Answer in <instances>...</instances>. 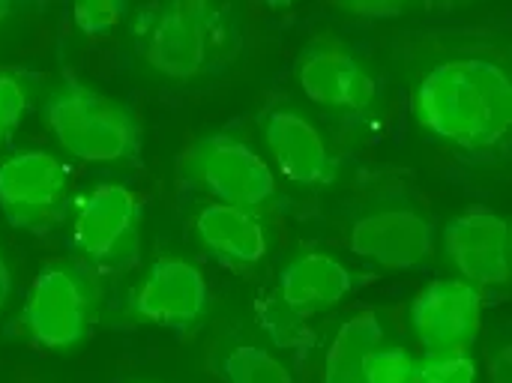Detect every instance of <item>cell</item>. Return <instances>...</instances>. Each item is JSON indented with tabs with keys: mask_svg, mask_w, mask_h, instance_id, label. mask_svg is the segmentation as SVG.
<instances>
[{
	"mask_svg": "<svg viewBox=\"0 0 512 383\" xmlns=\"http://www.w3.org/2000/svg\"><path fill=\"white\" fill-rule=\"evenodd\" d=\"M414 117L423 129L459 147H495L512 126L510 72L483 57L447 60L420 81Z\"/></svg>",
	"mask_w": 512,
	"mask_h": 383,
	"instance_id": "obj_1",
	"label": "cell"
},
{
	"mask_svg": "<svg viewBox=\"0 0 512 383\" xmlns=\"http://www.w3.org/2000/svg\"><path fill=\"white\" fill-rule=\"evenodd\" d=\"M45 120L60 147L84 162L129 159L141 147V132L132 114L114 99L75 81L54 90L45 105Z\"/></svg>",
	"mask_w": 512,
	"mask_h": 383,
	"instance_id": "obj_2",
	"label": "cell"
},
{
	"mask_svg": "<svg viewBox=\"0 0 512 383\" xmlns=\"http://www.w3.org/2000/svg\"><path fill=\"white\" fill-rule=\"evenodd\" d=\"M180 174L207 189L219 204L243 210L261 207L276 195L270 165L249 144L228 135H210L189 147L180 159Z\"/></svg>",
	"mask_w": 512,
	"mask_h": 383,
	"instance_id": "obj_3",
	"label": "cell"
},
{
	"mask_svg": "<svg viewBox=\"0 0 512 383\" xmlns=\"http://www.w3.org/2000/svg\"><path fill=\"white\" fill-rule=\"evenodd\" d=\"M69 204V168L45 150H24L0 165V210L12 228L48 231Z\"/></svg>",
	"mask_w": 512,
	"mask_h": 383,
	"instance_id": "obj_4",
	"label": "cell"
},
{
	"mask_svg": "<svg viewBox=\"0 0 512 383\" xmlns=\"http://www.w3.org/2000/svg\"><path fill=\"white\" fill-rule=\"evenodd\" d=\"M90 297L81 273L63 261L48 264L24 303V324L42 348H69L84 339Z\"/></svg>",
	"mask_w": 512,
	"mask_h": 383,
	"instance_id": "obj_5",
	"label": "cell"
},
{
	"mask_svg": "<svg viewBox=\"0 0 512 383\" xmlns=\"http://www.w3.org/2000/svg\"><path fill=\"white\" fill-rule=\"evenodd\" d=\"M411 324L429 354L468 351L483 324L480 291L456 279L432 282L417 294L411 306Z\"/></svg>",
	"mask_w": 512,
	"mask_h": 383,
	"instance_id": "obj_6",
	"label": "cell"
},
{
	"mask_svg": "<svg viewBox=\"0 0 512 383\" xmlns=\"http://www.w3.org/2000/svg\"><path fill=\"white\" fill-rule=\"evenodd\" d=\"M444 249L471 285H507L512 276L510 222L474 207L444 228Z\"/></svg>",
	"mask_w": 512,
	"mask_h": 383,
	"instance_id": "obj_7",
	"label": "cell"
},
{
	"mask_svg": "<svg viewBox=\"0 0 512 383\" xmlns=\"http://www.w3.org/2000/svg\"><path fill=\"white\" fill-rule=\"evenodd\" d=\"M210 21L213 9L204 0H177L156 9V18L147 24V63L168 78L198 75L207 60Z\"/></svg>",
	"mask_w": 512,
	"mask_h": 383,
	"instance_id": "obj_8",
	"label": "cell"
},
{
	"mask_svg": "<svg viewBox=\"0 0 512 383\" xmlns=\"http://www.w3.org/2000/svg\"><path fill=\"white\" fill-rule=\"evenodd\" d=\"M210 306L207 279L183 258H159L135 291V312L168 330H189Z\"/></svg>",
	"mask_w": 512,
	"mask_h": 383,
	"instance_id": "obj_9",
	"label": "cell"
},
{
	"mask_svg": "<svg viewBox=\"0 0 512 383\" xmlns=\"http://www.w3.org/2000/svg\"><path fill=\"white\" fill-rule=\"evenodd\" d=\"M435 231L411 210H384L351 228V252L390 270L420 267L432 255Z\"/></svg>",
	"mask_w": 512,
	"mask_h": 383,
	"instance_id": "obj_10",
	"label": "cell"
},
{
	"mask_svg": "<svg viewBox=\"0 0 512 383\" xmlns=\"http://www.w3.org/2000/svg\"><path fill=\"white\" fill-rule=\"evenodd\" d=\"M135 219L138 198L120 183H99L78 204L72 246L96 261L111 258L132 237Z\"/></svg>",
	"mask_w": 512,
	"mask_h": 383,
	"instance_id": "obj_11",
	"label": "cell"
},
{
	"mask_svg": "<svg viewBox=\"0 0 512 383\" xmlns=\"http://www.w3.org/2000/svg\"><path fill=\"white\" fill-rule=\"evenodd\" d=\"M300 84L306 96L327 108H366L375 99V81L336 42L312 45L300 63Z\"/></svg>",
	"mask_w": 512,
	"mask_h": 383,
	"instance_id": "obj_12",
	"label": "cell"
},
{
	"mask_svg": "<svg viewBox=\"0 0 512 383\" xmlns=\"http://www.w3.org/2000/svg\"><path fill=\"white\" fill-rule=\"evenodd\" d=\"M267 144L279 171L291 183L321 186L336 180V159L330 156L321 132L294 111H273L267 120Z\"/></svg>",
	"mask_w": 512,
	"mask_h": 383,
	"instance_id": "obj_13",
	"label": "cell"
},
{
	"mask_svg": "<svg viewBox=\"0 0 512 383\" xmlns=\"http://www.w3.org/2000/svg\"><path fill=\"white\" fill-rule=\"evenodd\" d=\"M354 288V276L342 261L324 252H312L288 264L279 276V300L303 318L315 309L336 306Z\"/></svg>",
	"mask_w": 512,
	"mask_h": 383,
	"instance_id": "obj_14",
	"label": "cell"
},
{
	"mask_svg": "<svg viewBox=\"0 0 512 383\" xmlns=\"http://www.w3.org/2000/svg\"><path fill=\"white\" fill-rule=\"evenodd\" d=\"M201 243L216 252L219 258L237 264H258L267 255V234L264 225L243 207L231 204H207L195 222Z\"/></svg>",
	"mask_w": 512,
	"mask_h": 383,
	"instance_id": "obj_15",
	"label": "cell"
},
{
	"mask_svg": "<svg viewBox=\"0 0 512 383\" xmlns=\"http://www.w3.org/2000/svg\"><path fill=\"white\" fill-rule=\"evenodd\" d=\"M384 327L375 312H360L348 318L336 339L330 342L327 363H324V383H363V372L369 357L381 348Z\"/></svg>",
	"mask_w": 512,
	"mask_h": 383,
	"instance_id": "obj_16",
	"label": "cell"
},
{
	"mask_svg": "<svg viewBox=\"0 0 512 383\" xmlns=\"http://www.w3.org/2000/svg\"><path fill=\"white\" fill-rule=\"evenodd\" d=\"M222 375L228 383H294L291 372L276 357L255 345L234 348L222 363Z\"/></svg>",
	"mask_w": 512,
	"mask_h": 383,
	"instance_id": "obj_17",
	"label": "cell"
},
{
	"mask_svg": "<svg viewBox=\"0 0 512 383\" xmlns=\"http://www.w3.org/2000/svg\"><path fill=\"white\" fill-rule=\"evenodd\" d=\"M258 321H261V327L270 333V339H273L279 348L297 351V348H306V345L315 342V336H312L309 327L303 324V315L294 312L291 306H285L282 300L264 303L261 312H258Z\"/></svg>",
	"mask_w": 512,
	"mask_h": 383,
	"instance_id": "obj_18",
	"label": "cell"
},
{
	"mask_svg": "<svg viewBox=\"0 0 512 383\" xmlns=\"http://www.w3.org/2000/svg\"><path fill=\"white\" fill-rule=\"evenodd\" d=\"M363 383H420L417 360L405 348H378L366 363Z\"/></svg>",
	"mask_w": 512,
	"mask_h": 383,
	"instance_id": "obj_19",
	"label": "cell"
},
{
	"mask_svg": "<svg viewBox=\"0 0 512 383\" xmlns=\"http://www.w3.org/2000/svg\"><path fill=\"white\" fill-rule=\"evenodd\" d=\"M420 383H474L477 363L468 357V351H444V354H426L423 363H417Z\"/></svg>",
	"mask_w": 512,
	"mask_h": 383,
	"instance_id": "obj_20",
	"label": "cell"
},
{
	"mask_svg": "<svg viewBox=\"0 0 512 383\" xmlns=\"http://www.w3.org/2000/svg\"><path fill=\"white\" fill-rule=\"evenodd\" d=\"M126 6L117 0H84L72 6V18L78 24V30H84L87 36H105L111 33L120 18H123Z\"/></svg>",
	"mask_w": 512,
	"mask_h": 383,
	"instance_id": "obj_21",
	"label": "cell"
},
{
	"mask_svg": "<svg viewBox=\"0 0 512 383\" xmlns=\"http://www.w3.org/2000/svg\"><path fill=\"white\" fill-rule=\"evenodd\" d=\"M24 105H27V96H24L21 84L12 75H0V144L18 126Z\"/></svg>",
	"mask_w": 512,
	"mask_h": 383,
	"instance_id": "obj_22",
	"label": "cell"
},
{
	"mask_svg": "<svg viewBox=\"0 0 512 383\" xmlns=\"http://www.w3.org/2000/svg\"><path fill=\"white\" fill-rule=\"evenodd\" d=\"M342 9L360 15V18H396L405 12L402 3H390V0H378V3H342Z\"/></svg>",
	"mask_w": 512,
	"mask_h": 383,
	"instance_id": "obj_23",
	"label": "cell"
},
{
	"mask_svg": "<svg viewBox=\"0 0 512 383\" xmlns=\"http://www.w3.org/2000/svg\"><path fill=\"white\" fill-rule=\"evenodd\" d=\"M9 294H12V273H9V264H6V258L0 255V309L6 306Z\"/></svg>",
	"mask_w": 512,
	"mask_h": 383,
	"instance_id": "obj_24",
	"label": "cell"
},
{
	"mask_svg": "<svg viewBox=\"0 0 512 383\" xmlns=\"http://www.w3.org/2000/svg\"><path fill=\"white\" fill-rule=\"evenodd\" d=\"M492 375H495V383H510V348L492 363Z\"/></svg>",
	"mask_w": 512,
	"mask_h": 383,
	"instance_id": "obj_25",
	"label": "cell"
},
{
	"mask_svg": "<svg viewBox=\"0 0 512 383\" xmlns=\"http://www.w3.org/2000/svg\"><path fill=\"white\" fill-rule=\"evenodd\" d=\"M9 12H12V6H9V3H3V0H0V24H3V21H6V15H9Z\"/></svg>",
	"mask_w": 512,
	"mask_h": 383,
	"instance_id": "obj_26",
	"label": "cell"
}]
</instances>
